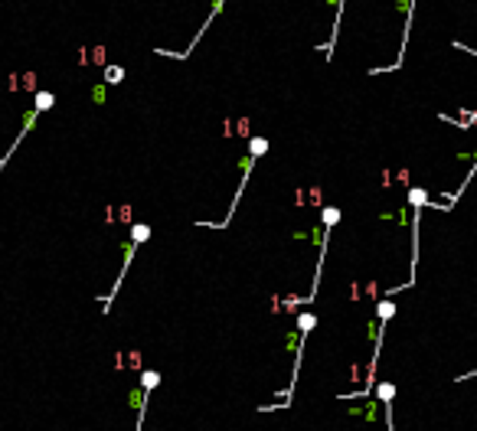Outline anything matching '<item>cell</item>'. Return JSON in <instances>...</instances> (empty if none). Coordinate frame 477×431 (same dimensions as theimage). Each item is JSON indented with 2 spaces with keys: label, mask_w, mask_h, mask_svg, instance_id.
Wrapping results in <instances>:
<instances>
[{
  "label": "cell",
  "mask_w": 477,
  "mask_h": 431,
  "mask_svg": "<svg viewBox=\"0 0 477 431\" xmlns=\"http://www.w3.org/2000/svg\"><path fill=\"white\" fill-rule=\"evenodd\" d=\"M105 79H108V82H121V69H118V66L108 69V75H105Z\"/></svg>",
  "instance_id": "7a4b0ae2"
},
{
  "label": "cell",
  "mask_w": 477,
  "mask_h": 431,
  "mask_svg": "<svg viewBox=\"0 0 477 431\" xmlns=\"http://www.w3.org/2000/svg\"><path fill=\"white\" fill-rule=\"evenodd\" d=\"M226 4H229V0H216V4H213V10H209V16H206V23H203V26H200V33H196V40H193V43H190V49H187V52H183V56H180V59H187V56H190V52H193V46H196V43H200V36H203V33H206V26H209V23H213V16H216L219 10H223V7H226Z\"/></svg>",
  "instance_id": "6da1fadb"
}]
</instances>
